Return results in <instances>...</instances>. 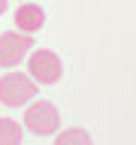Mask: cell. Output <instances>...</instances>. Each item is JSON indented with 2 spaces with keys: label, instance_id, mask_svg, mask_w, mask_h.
Returning a JSON list of instances; mask_svg holds the SVG:
<instances>
[{
  "label": "cell",
  "instance_id": "cell-1",
  "mask_svg": "<svg viewBox=\"0 0 136 145\" xmlns=\"http://www.w3.org/2000/svg\"><path fill=\"white\" fill-rule=\"evenodd\" d=\"M36 97V82L30 79V72H3L0 76V103L9 109L27 106Z\"/></svg>",
  "mask_w": 136,
  "mask_h": 145
},
{
  "label": "cell",
  "instance_id": "cell-9",
  "mask_svg": "<svg viewBox=\"0 0 136 145\" xmlns=\"http://www.w3.org/2000/svg\"><path fill=\"white\" fill-rule=\"evenodd\" d=\"M24 3H27V0H24Z\"/></svg>",
  "mask_w": 136,
  "mask_h": 145
},
{
  "label": "cell",
  "instance_id": "cell-4",
  "mask_svg": "<svg viewBox=\"0 0 136 145\" xmlns=\"http://www.w3.org/2000/svg\"><path fill=\"white\" fill-rule=\"evenodd\" d=\"M30 48H33V36L30 33H21V30L0 33V67H3V70L18 67V63L27 57Z\"/></svg>",
  "mask_w": 136,
  "mask_h": 145
},
{
  "label": "cell",
  "instance_id": "cell-7",
  "mask_svg": "<svg viewBox=\"0 0 136 145\" xmlns=\"http://www.w3.org/2000/svg\"><path fill=\"white\" fill-rule=\"evenodd\" d=\"M0 145H21V124L12 118H0Z\"/></svg>",
  "mask_w": 136,
  "mask_h": 145
},
{
  "label": "cell",
  "instance_id": "cell-3",
  "mask_svg": "<svg viewBox=\"0 0 136 145\" xmlns=\"http://www.w3.org/2000/svg\"><path fill=\"white\" fill-rule=\"evenodd\" d=\"M27 72L36 85H54V82L63 76V63L61 57L48 48H36V52L27 54Z\"/></svg>",
  "mask_w": 136,
  "mask_h": 145
},
{
  "label": "cell",
  "instance_id": "cell-6",
  "mask_svg": "<svg viewBox=\"0 0 136 145\" xmlns=\"http://www.w3.org/2000/svg\"><path fill=\"white\" fill-rule=\"evenodd\" d=\"M54 145H94V139L85 127H67L63 133L54 136Z\"/></svg>",
  "mask_w": 136,
  "mask_h": 145
},
{
  "label": "cell",
  "instance_id": "cell-8",
  "mask_svg": "<svg viewBox=\"0 0 136 145\" xmlns=\"http://www.w3.org/2000/svg\"><path fill=\"white\" fill-rule=\"evenodd\" d=\"M6 6H9V0H0V15L6 12Z\"/></svg>",
  "mask_w": 136,
  "mask_h": 145
},
{
  "label": "cell",
  "instance_id": "cell-5",
  "mask_svg": "<svg viewBox=\"0 0 136 145\" xmlns=\"http://www.w3.org/2000/svg\"><path fill=\"white\" fill-rule=\"evenodd\" d=\"M42 24H45V12H42V6H36L33 0H27V3H21V6L15 9V30H21V33H36Z\"/></svg>",
  "mask_w": 136,
  "mask_h": 145
},
{
  "label": "cell",
  "instance_id": "cell-2",
  "mask_svg": "<svg viewBox=\"0 0 136 145\" xmlns=\"http://www.w3.org/2000/svg\"><path fill=\"white\" fill-rule=\"evenodd\" d=\"M24 127L33 136H52V133H58V127H61V112H58V106L48 103V100L27 103V109H24Z\"/></svg>",
  "mask_w": 136,
  "mask_h": 145
}]
</instances>
